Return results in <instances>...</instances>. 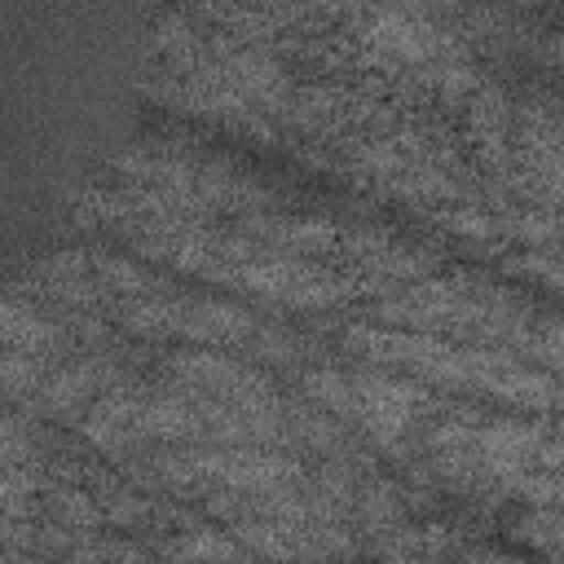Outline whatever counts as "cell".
Listing matches in <instances>:
<instances>
[{
	"instance_id": "cell-1",
	"label": "cell",
	"mask_w": 564,
	"mask_h": 564,
	"mask_svg": "<svg viewBox=\"0 0 564 564\" xmlns=\"http://www.w3.org/2000/svg\"><path fill=\"white\" fill-rule=\"evenodd\" d=\"M150 476L172 489H273L304 480V463L273 445H176L150 458Z\"/></svg>"
},
{
	"instance_id": "cell-2",
	"label": "cell",
	"mask_w": 564,
	"mask_h": 564,
	"mask_svg": "<svg viewBox=\"0 0 564 564\" xmlns=\"http://www.w3.org/2000/svg\"><path fill=\"white\" fill-rule=\"evenodd\" d=\"M119 326L145 339H181L194 348H247L260 322L229 300L145 295L119 304Z\"/></svg>"
},
{
	"instance_id": "cell-3",
	"label": "cell",
	"mask_w": 564,
	"mask_h": 564,
	"mask_svg": "<svg viewBox=\"0 0 564 564\" xmlns=\"http://www.w3.org/2000/svg\"><path fill=\"white\" fill-rule=\"evenodd\" d=\"M542 207H564V123L542 106H529L511 123V176Z\"/></svg>"
},
{
	"instance_id": "cell-4",
	"label": "cell",
	"mask_w": 564,
	"mask_h": 564,
	"mask_svg": "<svg viewBox=\"0 0 564 564\" xmlns=\"http://www.w3.org/2000/svg\"><path fill=\"white\" fill-rule=\"evenodd\" d=\"M361 40L370 48V57L388 62V66H414V70H427L432 62H445V57H458V44L432 22L423 18L414 4H375L366 26H361Z\"/></svg>"
},
{
	"instance_id": "cell-5",
	"label": "cell",
	"mask_w": 564,
	"mask_h": 564,
	"mask_svg": "<svg viewBox=\"0 0 564 564\" xmlns=\"http://www.w3.org/2000/svg\"><path fill=\"white\" fill-rule=\"evenodd\" d=\"M352 397H357V427L379 445V449H401L414 414L427 405V388L410 379H392L375 361L366 370H352Z\"/></svg>"
},
{
	"instance_id": "cell-6",
	"label": "cell",
	"mask_w": 564,
	"mask_h": 564,
	"mask_svg": "<svg viewBox=\"0 0 564 564\" xmlns=\"http://www.w3.org/2000/svg\"><path fill=\"white\" fill-rule=\"evenodd\" d=\"M167 375L181 388H194V392H207V397H220V401H238V405H278L282 401L264 370H256V366H247L238 357L207 352V348L172 352L167 357Z\"/></svg>"
},
{
	"instance_id": "cell-7",
	"label": "cell",
	"mask_w": 564,
	"mask_h": 564,
	"mask_svg": "<svg viewBox=\"0 0 564 564\" xmlns=\"http://www.w3.org/2000/svg\"><path fill=\"white\" fill-rule=\"evenodd\" d=\"M216 229H207V220H154V225H132L128 242L141 260L167 264L176 273H207L216 264Z\"/></svg>"
},
{
	"instance_id": "cell-8",
	"label": "cell",
	"mask_w": 564,
	"mask_h": 564,
	"mask_svg": "<svg viewBox=\"0 0 564 564\" xmlns=\"http://www.w3.org/2000/svg\"><path fill=\"white\" fill-rule=\"evenodd\" d=\"M115 379H119L115 357L88 352V357H75V361H66V366L48 370L44 383L26 397V405H31V414H40V419H70V414H79L88 401H97Z\"/></svg>"
},
{
	"instance_id": "cell-9",
	"label": "cell",
	"mask_w": 564,
	"mask_h": 564,
	"mask_svg": "<svg viewBox=\"0 0 564 564\" xmlns=\"http://www.w3.org/2000/svg\"><path fill=\"white\" fill-rule=\"evenodd\" d=\"M141 401H145V383L115 379V383H110V388H106V392L84 410V423H79L84 441H88V445H97L106 458H128V454L141 445V441H137V432H132Z\"/></svg>"
},
{
	"instance_id": "cell-10",
	"label": "cell",
	"mask_w": 564,
	"mask_h": 564,
	"mask_svg": "<svg viewBox=\"0 0 564 564\" xmlns=\"http://www.w3.org/2000/svg\"><path fill=\"white\" fill-rule=\"evenodd\" d=\"M238 229L264 242L269 251L282 256H335L339 229L330 220H308V216H282V212H238Z\"/></svg>"
},
{
	"instance_id": "cell-11",
	"label": "cell",
	"mask_w": 564,
	"mask_h": 564,
	"mask_svg": "<svg viewBox=\"0 0 564 564\" xmlns=\"http://www.w3.org/2000/svg\"><path fill=\"white\" fill-rule=\"evenodd\" d=\"M137 441H172V445H207V427H203V414L198 405L181 392V388H167V392H145L141 410H137V423H132Z\"/></svg>"
},
{
	"instance_id": "cell-12",
	"label": "cell",
	"mask_w": 564,
	"mask_h": 564,
	"mask_svg": "<svg viewBox=\"0 0 564 564\" xmlns=\"http://www.w3.org/2000/svg\"><path fill=\"white\" fill-rule=\"evenodd\" d=\"M511 106L498 88H480L476 101H471V119H467V132L485 159V167H494L498 176H511Z\"/></svg>"
},
{
	"instance_id": "cell-13",
	"label": "cell",
	"mask_w": 564,
	"mask_h": 564,
	"mask_svg": "<svg viewBox=\"0 0 564 564\" xmlns=\"http://www.w3.org/2000/svg\"><path fill=\"white\" fill-rule=\"evenodd\" d=\"M0 339H4V348L31 352V357H44V361L53 352H62V344H66L62 326L53 317H44L35 304H26L22 295H9L0 304Z\"/></svg>"
},
{
	"instance_id": "cell-14",
	"label": "cell",
	"mask_w": 564,
	"mask_h": 564,
	"mask_svg": "<svg viewBox=\"0 0 564 564\" xmlns=\"http://www.w3.org/2000/svg\"><path fill=\"white\" fill-rule=\"evenodd\" d=\"M93 278L101 282L106 295H123V300H145V295H172V282L163 273L141 269L137 260L123 256H101L93 251Z\"/></svg>"
},
{
	"instance_id": "cell-15",
	"label": "cell",
	"mask_w": 564,
	"mask_h": 564,
	"mask_svg": "<svg viewBox=\"0 0 564 564\" xmlns=\"http://www.w3.org/2000/svg\"><path fill=\"white\" fill-rule=\"evenodd\" d=\"M507 348H511L520 361L542 366V370H551V375L564 379V322H560V317H529V322L516 330V339H511Z\"/></svg>"
},
{
	"instance_id": "cell-16",
	"label": "cell",
	"mask_w": 564,
	"mask_h": 564,
	"mask_svg": "<svg viewBox=\"0 0 564 564\" xmlns=\"http://www.w3.org/2000/svg\"><path fill=\"white\" fill-rule=\"evenodd\" d=\"M300 392H304V401H313V405H322L326 414H335V419H344V423H352L357 419V397H352V379L344 375V370H308V375H300Z\"/></svg>"
},
{
	"instance_id": "cell-17",
	"label": "cell",
	"mask_w": 564,
	"mask_h": 564,
	"mask_svg": "<svg viewBox=\"0 0 564 564\" xmlns=\"http://www.w3.org/2000/svg\"><path fill=\"white\" fill-rule=\"evenodd\" d=\"M502 238H520L529 247H555L564 238V225L546 207H502Z\"/></svg>"
},
{
	"instance_id": "cell-18",
	"label": "cell",
	"mask_w": 564,
	"mask_h": 564,
	"mask_svg": "<svg viewBox=\"0 0 564 564\" xmlns=\"http://www.w3.org/2000/svg\"><path fill=\"white\" fill-rule=\"evenodd\" d=\"M441 229H449V234H463V238H471V242H498L502 238V220L494 216V212H485V207H471V203H449V207H432L427 212Z\"/></svg>"
},
{
	"instance_id": "cell-19",
	"label": "cell",
	"mask_w": 564,
	"mask_h": 564,
	"mask_svg": "<svg viewBox=\"0 0 564 564\" xmlns=\"http://www.w3.org/2000/svg\"><path fill=\"white\" fill-rule=\"evenodd\" d=\"M163 555H176V560H242V555H251L234 533L225 538V533H212V529H189L185 538H172V542H163L159 546Z\"/></svg>"
},
{
	"instance_id": "cell-20",
	"label": "cell",
	"mask_w": 564,
	"mask_h": 564,
	"mask_svg": "<svg viewBox=\"0 0 564 564\" xmlns=\"http://www.w3.org/2000/svg\"><path fill=\"white\" fill-rule=\"evenodd\" d=\"M48 516L57 520V529H79V533H97L101 524H110L106 520V507L93 502L79 489H53L48 494Z\"/></svg>"
},
{
	"instance_id": "cell-21",
	"label": "cell",
	"mask_w": 564,
	"mask_h": 564,
	"mask_svg": "<svg viewBox=\"0 0 564 564\" xmlns=\"http://www.w3.org/2000/svg\"><path fill=\"white\" fill-rule=\"evenodd\" d=\"M357 520L370 529V533H388V529H397L401 520H405V511H401V498H397V489L392 485H366V489H357Z\"/></svg>"
},
{
	"instance_id": "cell-22",
	"label": "cell",
	"mask_w": 564,
	"mask_h": 564,
	"mask_svg": "<svg viewBox=\"0 0 564 564\" xmlns=\"http://www.w3.org/2000/svg\"><path fill=\"white\" fill-rule=\"evenodd\" d=\"M48 375V361L44 357H31V352H18V348H4L0 357V388L9 401H22L31 397Z\"/></svg>"
},
{
	"instance_id": "cell-23",
	"label": "cell",
	"mask_w": 564,
	"mask_h": 564,
	"mask_svg": "<svg viewBox=\"0 0 564 564\" xmlns=\"http://www.w3.org/2000/svg\"><path fill=\"white\" fill-rule=\"evenodd\" d=\"M516 538L546 555H564V507H533L516 524Z\"/></svg>"
},
{
	"instance_id": "cell-24",
	"label": "cell",
	"mask_w": 564,
	"mask_h": 564,
	"mask_svg": "<svg viewBox=\"0 0 564 564\" xmlns=\"http://www.w3.org/2000/svg\"><path fill=\"white\" fill-rule=\"evenodd\" d=\"M502 269H507V273L538 278V282H546L551 291H564V251H560V247H538V251H524V256H507Z\"/></svg>"
}]
</instances>
